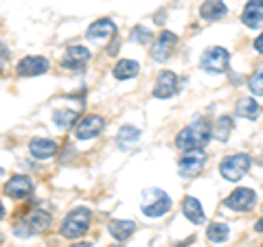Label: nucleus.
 <instances>
[{
	"label": "nucleus",
	"instance_id": "nucleus-1",
	"mask_svg": "<svg viewBox=\"0 0 263 247\" xmlns=\"http://www.w3.org/2000/svg\"><path fill=\"white\" fill-rule=\"evenodd\" d=\"M211 140V125L206 120H193L191 125L178 131L176 136V147L180 151H202Z\"/></svg>",
	"mask_w": 263,
	"mask_h": 247
},
{
	"label": "nucleus",
	"instance_id": "nucleus-2",
	"mask_svg": "<svg viewBox=\"0 0 263 247\" xmlns=\"http://www.w3.org/2000/svg\"><path fill=\"white\" fill-rule=\"evenodd\" d=\"M51 215H48L46 210H27V215H24L18 223L13 225V234L15 236H33V234H40L44 232V230L51 225Z\"/></svg>",
	"mask_w": 263,
	"mask_h": 247
},
{
	"label": "nucleus",
	"instance_id": "nucleus-3",
	"mask_svg": "<svg viewBox=\"0 0 263 247\" xmlns=\"http://www.w3.org/2000/svg\"><path fill=\"white\" fill-rule=\"evenodd\" d=\"M90 219H92V212H90L88 208H75V210H70L68 215H66L62 228H60L62 236H66V238H79V236H84L88 232V228H90Z\"/></svg>",
	"mask_w": 263,
	"mask_h": 247
},
{
	"label": "nucleus",
	"instance_id": "nucleus-4",
	"mask_svg": "<svg viewBox=\"0 0 263 247\" xmlns=\"http://www.w3.org/2000/svg\"><path fill=\"white\" fill-rule=\"evenodd\" d=\"M171 208V197L162 188H147L143 191V212L152 219L167 215Z\"/></svg>",
	"mask_w": 263,
	"mask_h": 247
},
{
	"label": "nucleus",
	"instance_id": "nucleus-5",
	"mask_svg": "<svg viewBox=\"0 0 263 247\" xmlns=\"http://www.w3.org/2000/svg\"><path fill=\"white\" fill-rule=\"evenodd\" d=\"M250 169V155L248 153H235L228 155V158L219 164V173L224 175V179L228 182H237L241 179Z\"/></svg>",
	"mask_w": 263,
	"mask_h": 247
},
{
	"label": "nucleus",
	"instance_id": "nucleus-6",
	"mask_svg": "<svg viewBox=\"0 0 263 247\" xmlns=\"http://www.w3.org/2000/svg\"><path fill=\"white\" fill-rule=\"evenodd\" d=\"M228 61H230V55H228L226 48L211 46L202 53L200 66H202V70L209 72V75H219V72H224L228 68Z\"/></svg>",
	"mask_w": 263,
	"mask_h": 247
},
{
	"label": "nucleus",
	"instance_id": "nucleus-7",
	"mask_svg": "<svg viewBox=\"0 0 263 247\" xmlns=\"http://www.w3.org/2000/svg\"><path fill=\"white\" fill-rule=\"evenodd\" d=\"M204 167H206V155H204V151H189L178 160L180 175H182L184 179L197 177L204 171Z\"/></svg>",
	"mask_w": 263,
	"mask_h": 247
},
{
	"label": "nucleus",
	"instance_id": "nucleus-8",
	"mask_svg": "<svg viewBox=\"0 0 263 247\" xmlns=\"http://www.w3.org/2000/svg\"><path fill=\"white\" fill-rule=\"evenodd\" d=\"M226 208L230 210H237V212H241V210H250L254 203H257V193L252 191V188H237V191H233L228 197H226Z\"/></svg>",
	"mask_w": 263,
	"mask_h": 247
},
{
	"label": "nucleus",
	"instance_id": "nucleus-9",
	"mask_svg": "<svg viewBox=\"0 0 263 247\" xmlns=\"http://www.w3.org/2000/svg\"><path fill=\"white\" fill-rule=\"evenodd\" d=\"M176 42H178V37L174 35V33H171V31H162L160 35L154 39V44H152V59L158 61V64L167 61V57L176 48Z\"/></svg>",
	"mask_w": 263,
	"mask_h": 247
},
{
	"label": "nucleus",
	"instance_id": "nucleus-10",
	"mask_svg": "<svg viewBox=\"0 0 263 247\" xmlns=\"http://www.w3.org/2000/svg\"><path fill=\"white\" fill-rule=\"evenodd\" d=\"M88 61H90V51L84 48V46H68L66 48V53L62 55V59H60V64L64 66V68H68V70L84 68Z\"/></svg>",
	"mask_w": 263,
	"mask_h": 247
},
{
	"label": "nucleus",
	"instance_id": "nucleus-11",
	"mask_svg": "<svg viewBox=\"0 0 263 247\" xmlns=\"http://www.w3.org/2000/svg\"><path fill=\"white\" fill-rule=\"evenodd\" d=\"M46 70H48V59H44L40 55H29L18 61L20 77H37V75H44Z\"/></svg>",
	"mask_w": 263,
	"mask_h": 247
},
{
	"label": "nucleus",
	"instance_id": "nucleus-12",
	"mask_svg": "<svg viewBox=\"0 0 263 247\" xmlns=\"http://www.w3.org/2000/svg\"><path fill=\"white\" fill-rule=\"evenodd\" d=\"M178 92V77L171 70H162L154 86V96L156 98H169Z\"/></svg>",
	"mask_w": 263,
	"mask_h": 247
},
{
	"label": "nucleus",
	"instance_id": "nucleus-13",
	"mask_svg": "<svg viewBox=\"0 0 263 247\" xmlns=\"http://www.w3.org/2000/svg\"><path fill=\"white\" fill-rule=\"evenodd\" d=\"M101 129H103V118L97 116V114H90V116L79 120V125L75 127V136L77 140H90L101 134Z\"/></svg>",
	"mask_w": 263,
	"mask_h": 247
},
{
	"label": "nucleus",
	"instance_id": "nucleus-14",
	"mask_svg": "<svg viewBox=\"0 0 263 247\" xmlns=\"http://www.w3.org/2000/svg\"><path fill=\"white\" fill-rule=\"evenodd\" d=\"M241 20L246 27H250V29L261 27L263 24V0H248L243 7Z\"/></svg>",
	"mask_w": 263,
	"mask_h": 247
},
{
	"label": "nucleus",
	"instance_id": "nucleus-15",
	"mask_svg": "<svg viewBox=\"0 0 263 247\" xmlns=\"http://www.w3.org/2000/svg\"><path fill=\"white\" fill-rule=\"evenodd\" d=\"M31 188H33V184L27 175H15L5 184V193L13 197V199H22V197H29Z\"/></svg>",
	"mask_w": 263,
	"mask_h": 247
},
{
	"label": "nucleus",
	"instance_id": "nucleus-16",
	"mask_svg": "<svg viewBox=\"0 0 263 247\" xmlns=\"http://www.w3.org/2000/svg\"><path fill=\"white\" fill-rule=\"evenodd\" d=\"M29 151H31L33 158L46 160V158H53V155L57 153V145L53 142V140H48V138H35V140H31Z\"/></svg>",
	"mask_w": 263,
	"mask_h": 247
},
{
	"label": "nucleus",
	"instance_id": "nucleus-17",
	"mask_svg": "<svg viewBox=\"0 0 263 247\" xmlns=\"http://www.w3.org/2000/svg\"><path fill=\"white\" fill-rule=\"evenodd\" d=\"M182 212H184V217L191 221V223H195V225L204 223V219H206L202 203L197 201L195 197H184V199H182Z\"/></svg>",
	"mask_w": 263,
	"mask_h": 247
},
{
	"label": "nucleus",
	"instance_id": "nucleus-18",
	"mask_svg": "<svg viewBox=\"0 0 263 247\" xmlns=\"http://www.w3.org/2000/svg\"><path fill=\"white\" fill-rule=\"evenodd\" d=\"M117 33V27H114L112 20H97L88 27V39H108Z\"/></svg>",
	"mask_w": 263,
	"mask_h": 247
},
{
	"label": "nucleus",
	"instance_id": "nucleus-19",
	"mask_svg": "<svg viewBox=\"0 0 263 247\" xmlns=\"http://www.w3.org/2000/svg\"><path fill=\"white\" fill-rule=\"evenodd\" d=\"M226 5L221 0H206L202 7H200V15L206 22H215V20H221L226 15Z\"/></svg>",
	"mask_w": 263,
	"mask_h": 247
},
{
	"label": "nucleus",
	"instance_id": "nucleus-20",
	"mask_svg": "<svg viewBox=\"0 0 263 247\" xmlns=\"http://www.w3.org/2000/svg\"><path fill=\"white\" fill-rule=\"evenodd\" d=\"M138 138H141V129H136L132 125H123L117 134V147L123 151H127L138 142Z\"/></svg>",
	"mask_w": 263,
	"mask_h": 247
},
{
	"label": "nucleus",
	"instance_id": "nucleus-21",
	"mask_svg": "<svg viewBox=\"0 0 263 247\" xmlns=\"http://www.w3.org/2000/svg\"><path fill=\"white\" fill-rule=\"evenodd\" d=\"M136 223L134 221H112L110 223V234L117 238V241H127V238L134 234Z\"/></svg>",
	"mask_w": 263,
	"mask_h": 247
},
{
	"label": "nucleus",
	"instance_id": "nucleus-22",
	"mask_svg": "<svg viewBox=\"0 0 263 247\" xmlns=\"http://www.w3.org/2000/svg\"><path fill=\"white\" fill-rule=\"evenodd\" d=\"M261 114V105L254 101V98H241L237 103V116H243L248 120H254Z\"/></svg>",
	"mask_w": 263,
	"mask_h": 247
},
{
	"label": "nucleus",
	"instance_id": "nucleus-23",
	"mask_svg": "<svg viewBox=\"0 0 263 247\" xmlns=\"http://www.w3.org/2000/svg\"><path fill=\"white\" fill-rule=\"evenodd\" d=\"M138 64L136 61H132V59H121L117 66H114V77L117 79H134L138 75Z\"/></svg>",
	"mask_w": 263,
	"mask_h": 247
},
{
	"label": "nucleus",
	"instance_id": "nucleus-24",
	"mask_svg": "<svg viewBox=\"0 0 263 247\" xmlns=\"http://www.w3.org/2000/svg\"><path fill=\"white\" fill-rule=\"evenodd\" d=\"M53 120H55V125L60 127V129H68L70 125H75V120H77V112L75 110H57L53 114Z\"/></svg>",
	"mask_w": 263,
	"mask_h": 247
},
{
	"label": "nucleus",
	"instance_id": "nucleus-25",
	"mask_svg": "<svg viewBox=\"0 0 263 247\" xmlns=\"http://www.w3.org/2000/svg\"><path fill=\"white\" fill-rule=\"evenodd\" d=\"M206 236L211 243H224L228 238V225L226 223H211L206 230Z\"/></svg>",
	"mask_w": 263,
	"mask_h": 247
},
{
	"label": "nucleus",
	"instance_id": "nucleus-26",
	"mask_svg": "<svg viewBox=\"0 0 263 247\" xmlns=\"http://www.w3.org/2000/svg\"><path fill=\"white\" fill-rule=\"evenodd\" d=\"M230 131H233V118H230V116H221V118L217 120V131H215V138L219 140V142H226Z\"/></svg>",
	"mask_w": 263,
	"mask_h": 247
},
{
	"label": "nucleus",
	"instance_id": "nucleus-27",
	"mask_svg": "<svg viewBox=\"0 0 263 247\" xmlns=\"http://www.w3.org/2000/svg\"><path fill=\"white\" fill-rule=\"evenodd\" d=\"M248 88L254 96H263V70L254 72V75L248 79Z\"/></svg>",
	"mask_w": 263,
	"mask_h": 247
},
{
	"label": "nucleus",
	"instance_id": "nucleus-28",
	"mask_svg": "<svg viewBox=\"0 0 263 247\" xmlns=\"http://www.w3.org/2000/svg\"><path fill=\"white\" fill-rule=\"evenodd\" d=\"M132 39H134V42H138V44H149L152 33L147 31L145 27H141V24H138V27L132 29Z\"/></svg>",
	"mask_w": 263,
	"mask_h": 247
},
{
	"label": "nucleus",
	"instance_id": "nucleus-29",
	"mask_svg": "<svg viewBox=\"0 0 263 247\" xmlns=\"http://www.w3.org/2000/svg\"><path fill=\"white\" fill-rule=\"evenodd\" d=\"M254 48H257L259 53H263V33H261V35H259L257 39H254Z\"/></svg>",
	"mask_w": 263,
	"mask_h": 247
},
{
	"label": "nucleus",
	"instance_id": "nucleus-30",
	"mask_svg": "<svg viewBox=\"0 0 263 247\" xmlns=\"http://www.w3.org/2000/svg\"><path fill=\"white\" fill-rule=\"evenodd\" d=\"M5 55H7V48L0 44V68H3V59H5Z\"/></svg>",
	"mask_w": 263,
	"mask_h": 247
},
{
	"label": "nucleus",
	"instance_id": "nucleus-31",
	"mask_svg": "<svg viewBox=\"0 0 263 247\" xmlns=\"http://www.w3.org/2000/svg\"><path fill=\"white\" fill-rule=\"evenodd\" d=\"M254 230H257V232H263V217L257 221V225H254Z\"/></svg>",
	"mask_w": 263,
	"mask_h": 247
},
{
	"label": "nucleus",
	"instance_id": "nucleus-32",
	"mask_svg": "<svg viewBox=\"0 0 263 247\" xmlns=\"http://www.w3.org/2000/svg\"><path fill=\"white\" fill-rule=\"evenodd\" d=\"M70 247H90V243H75V245H70Z\"/></svg>",
	"mask_w": 263,
	"mask_h": 247
},
{
	"label": "nucleus",
	"instance_id": "nucleus-33",
	"mask_svg": "<svg viewBox=\"0 0 263 247\" xmlns=\"http://www.w3.org/2000/svg\"><path fill=\"white\" fill-rule=\"evenodd\" d=\"M5 217V205H3V201H0V219Z\"/></svg>",
	"mask_w": 263,
	"mask_h": 247
},
{
	"label": "nucleus",
	"instance_id": "nucleus-34",
	"mask_svg": "<svg viewBox=\"0 0 263 247\" xmlns=\"http://www.w3.org/2000/svg\"><path fill=\"white\" fill-rule=\"evenodd\" d=\"M0 243H3V234H0Z\"/></svg>",
	"mask_w": 263,
	"mask_h": 247
},
{
	"label": "nucleus",
	"instance_id": "nucleus-35",
	"mask_svg": "<svg viewBox=\"0 0 263 247\" xmlns=\"http://www.w3.org/2000/svg\"><path fill=\"white\" fill-rule=\"evenodd\" d=\"M112 247H121V245H112Z\"/></svg>",
	"mask_w": 263,
	"mask_h": 247
}]
</instances>
